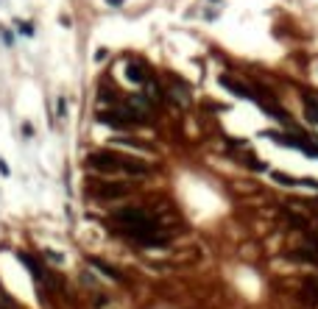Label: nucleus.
Masks as SVG:
<instances>
[{
  "instance_id": "nucleus-1",
  "label": "nucleus",
  "mask_w": 318,
  "mask_h": 309,
  "mask_svg": "<svg viewBox=\"0 0 318 309\" xmlns=\"http://www.w3.org/2000/svg\"><path fill=\"white\" fill-rule=\"evenodd\" d=\"M112 220L117 223V231L126 234L128 240L140 242V245H165L168 242V231L159 226L156 215L143 206H126V209H115Z\"/></svg>"
},
{
  "instance_id": "nucleus-2",
  "label": "nucleus",
  "mask_w": 318,
  "mask_h": 309,
  "mask_svg": "<svg viewBox=\"0 0 318 309\" xmlns=\"http://www.w3.org/2000/svg\"><path fill=\"white\" fill-rule=\"evenodd\" d=\"M87 164L92 170H101V173H126V176L148 173V164H143L134 156H126V153H117V151H98L87 159Z\"/></svg>"
},
{
  "instance_id": "nucleus-3",
  "label": "nucleus",
  "mask_w": 318,
  "mask_h": 309,
  "mask_svg": "<svg viewBox=\"0 0 318 309\" xmlns=\"http://www.w3.org/2000/svg\"><path fill=\"white\" fill-rule=\"evenodd\" d=\"M98 123H103V126H112V128H131V126H137L140 120H134L131 115H128L123 106H117V109H103V111H98Z\"/></svg>"
},
{
  "instance_id": "nucleus-4",
  "label": "nucleus",
  "mask_w": 318,
  "mask_h": 309,
  "mask_svg": "<svg viewBox=\"0 0 318 309\" xmlns=\"http://www.w3.org/2000/svg\"><path fill=\"white\" fill-rule=\"evenodd\" d=\"M90 192L95 195L98 201H115V198L128 195V187H123V184H112V181H103V184L90 181Z\"/></svg>"
},
{
  "instance_id": "nucleus-5",
  "label": "nucleus",
  "mask_w": 318,
  "mask_h": 309,
  "mask_svg": "<svg viewBox=\"0 0 318 309\" xmlns=\"http://www.w3.org/2000/svg\"><path fill=\"white\" fill-rule=\"evenodd\" d=\"M221 84L226 87L232 95H240V98H246V100H254V92H251L246 84H240L237 78H232V75H221Z\"/></svg>"
},
{
  "instance_id": "nucleus-6",
  "label": "nucleus",
  "mask_w": 318,
  "mask_h": 309,
  "mask_svg": "<svg viewBox=\"0 0 318 309\" xmlns=\"http://www.w3.org/2000/svg\"><path fill=\"white\" fill-rule=\"evenodd\" d=\"M274 181H276V184H287V187H313V189H318V181H315V178H296V176L274 173Z\"/></svg>"
},
{
  "instance_id": "nucleus-7",
  "label": "nucleus",
  "mask_w": 318,
  "mask_h": 309,
  "mask_svg": "<svg viewBox=\"0 0 318 309\" xmlns=\"http://www.w3.org/2000/svg\"><path fill=\"white\" fill-rule=\"evenodd\" d=\"M90 265L95 267V270H101V273H106V276L112 278V282H123V276H120V270L117 267H112L109 262H103V259H98V257H90Z\"/></svg>"
},
{
  "instance_id": "nucleus-8",
  "label": "nucleus",
  "mask_w": 318,
  "mask_h": 309,
  "mask_svg": "<svg viewBox=\"0 0 318 309\" xmlns=\"http://www.w3.org/2000/svg\"><path fill=\"white\" fill-rule=\"evenodd\" d=\"M126 73H128V81H134V84H148V73H145L137 62H128Z\"/></svg>"
},
{
  "instance_id": "nucleus-9",
  "label": "nucleus",
  "mask_w": 318,
  "mask_h": 309,
  "mask_svg": "<svg viewBox=\"0 0 318 309\" xmlns=\"http://www.w3.org/2000/svg\"><path fill=\"white\" fill-rule=\"evenodd\" d=\"M304 293H307V301H318V278H307L304 282Z\"/></svg>"
},
{
  "instance_id": "nucleus-10",
  "label": "nucleus",
  "mask_w": 318,
  "mask_h": 309,
  "mask_svg": "<svg viewBox=\"0 0 318 309\" xmlns=\"http://www.w3.org/2000/svg\"><path fill=\"white\" fill-rule=\"evenodd\" d=\"M304 106H307V117L318 126V103H315L313 98H304Z\"/></svg>"
},
{
  "instance_id": "nucleus-11",
  "label": "nucleus",
  "mask_w": 318,
  "mask_h": 309,
  "mask_svg": "<svg viewBox=\"0 0 318 309\" xmlns=\"http://www.w3.org/2000/svg\"><path fill=\"white\" fill-rule=\"evenodd\" d=\"M0 306H3V309H14V301H9V295L0 293Z\"/></svg>"
},
{
  "instance_id": "nucleus-12",
  "label": "nucleus",
  "mask_w": 318,
  "mask_h": 309,
  "mask_svg": "<svg viewBox=\"0 0 318 309\" xmlns=\"http://www.w3.org/2000/svg\"><path fill=\"white\" fill-rule=\"evenodd\" d=\"M17 25H20V34H25V37H31V34H34V28L28 25V22H17Z\"/></svg>"
},
{
  "instance_id": "nucleus-13",
  "label": "nucleus",
  "mask_w": 318,
  "mask_h": 309,
  "mask_svg": "<svg viewBox=\"0 0 318 309\" xmlns=\"http://www.w3.org/2000/svg\"><path fill=\"white\" fill-rule=\"evenodd\" d=\"M0 173H3V176H9V164H6L3 159H0Z\"/></svg>"
},
{
  "instance_id": "nucleus-14",
  "label": "nucleus",
  "mask_w": 318,
  "mask_h": 309,
  "mask_svg": "<svg viewBox=\"0 0 318 309\" xmlns=\"http://www.w3.org/2000/svg\"><path fill=\"white\" fill-rule=\"evenodd\" d=\"M106 3H112V6H120V3H123V0H106Z\"/></svg>"
}]
</instances>
